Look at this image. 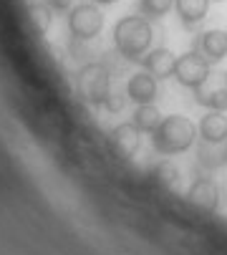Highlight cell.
Listing matches in <instances>:
<instances>
[{
  "label": "cell",
  "mask_w": 227,
  "mask_h": 255,
  "mask_svg": "<svg viewBox=\"0 0 227 255\" xmlns=\"http://www.w3.org/2000/svg\"><path fill=\"white\" fill-rule=\"evenodd\" d=\"M197 136H200V129L192 119H187L182 114H172V117H164L162 124L151 131V147L159 154H182L187 149H192L197 144Z\"/></svg>",
  "instance_id": "obj_1"
},
{
  "label": "cell",
  "mask_w": 227,
  "mask_h": 255,
  "mask_svg": "<svg viewBox=\"0 0 227 255\" xmlns=\"http://www.w3.org/2000/svg\"><path fill=\"white\" fill-rule=\"evenodd\" d=\"M154 41V28L144 15H124L114 25V48L126 61H141Z\"/></svg>",
  "instance_id": "obj_2"
},
{
  "label": "cell",
  "mask_w": 227,
  "mask_h": 255,
  "mask_svg": "<svg viewBox=\"0 0 227 255\" xmlns=\"http://www.w3.org/2000/svg\"><path fill=\"white\" fill-rule=\"evenodd\" d=\"M76 94L91 106H104L111 94V74L104 63H86L76 76Z\"/></svg>",
  "instance_id": "obj_3"
},
{
  "label": "cell",
  "mask_w": 227,
  "mask_h": 255,
  "mask_svg": "<svg viewBox=\"0 0 227 255\" xmlns=\"http://www.w3.org/2000/svg\"><path fill=\"white\" fill-rule=\"evenodd\" d=\"M68 30L76 41H94L104 30V13L94 3H81L68 10Z\"/></svg>",
  "instance_id": "obj_4"
},
{
  "label": "cell",
  "mask_w": 227,
  "mask_h": 255,
  "mask_svg": "<svg viewBox=\"0 0 227 255\" xmlns=\"http://www.w3.org/2000/svg\"><path fill=\"white\" fill-rule=\"evenodd\" d=\"M210 66H212V63H210L197 48H192V51H187V53L177 56L174 79H177L184 89L195 91L197 86H202V84L210 79Z\"/></svg>",
  "instance_id": "obj_5"
},
{
  "label": "cell",
  "mask_w": 227,
  "mask_h": 255,
  "mask_svg": "<svg viewBox=\"0 0 227 255\" xmlns=\"http://www.w3.org/2000/svg\"><path fill=\"white\" fill-rule=\"evenodd\" d=\"M159 94V81L149 74V71H136V74L126 81V99L134 101L136 106L141 104H154Z\"/></svg>",
  "instance_id": "obj_6"
},
{
  "label": "cell",
  "mask_w": 227,
  "mask_h": 255,
  "mask_svg": "<svg viewBox=\"0 0 227 255\" xmlns=\"http://www.w3.org/2000/svg\"><path fill=\"white\" fill-rule=\"evenodd\" d=\"M187 200L205 212H215L220 207V190L210 177H197L187 192Z\"/></svg>",
  "instance_id": "obj_7"
},
{
  "label": "cell",
  "mask_w": 227,
  "mask_h": 255,
  "mask_svg": "<svg viewBox=\"0 0 227 255\" xmlns=\"http://www.w3.org/2000/svg\"><path fill=\"white\" fill-rule=\"evenodd\" d=\"M174 63H177V56H174L169 48H151V51H146V56L141 58L144 71H149V74L154 76L157 81L174 76Z\"/></svg>",
  "instance_id": "obj_8"
},
{
  "label": "cell",
  "mask_w": 227,
  "mask_h": 255,
  "mask_svg": "<svg viewBox=\"0 0 227 255\" xmlns=\"http://www.w3.org/2000/svg\"><path fill=\"white\" fill-rule=\"evenodd\" d=\"M109 141L114 144V149H116L121 157H134L141 147V131L134 127V122L129 124H119L109 131Z\"/></svg>",
  "instance_id": "obj_9"
},
{
  "label": "cell",
  "mask_w": 227,
  "mask_h": 255,
  "mask_svg": "<svg viewBox=\"0 0 227 255\" xmlns=\"http://www.w3.org/2000/svg\"><path fill=\"white\" fill-rule=\"evenodd\" d=\"M195 48L210 61V63H220L225 56H227V30H220V28H212V30H205Z\"/></svg>",
  "instance_id": "obj_10"
},
{
  "label": "cell",
  "mask_w": 227,
  "mask_h": 255,
  "mask_svg": "<svg viewBox=\"0 0 227 255\" xmlns=\"http://www.w3.org/2000/svg\"><path fill=\"white\" fill-rule=\"evenodd\" d=\"M195 101L205 106L207 112H227V86L225 79L222 84H210V79L195 89Z\"/></svg>",
  "instance_id": "obj_11"
},
{
  "label": "cell",
  "mask_w": 227,
  "mask_h": 255,
  "mask_svg": "<svg viewBox=\"0 0 227 255\" xmlns=\"http://www.w3.org/2000/svg\"><path fill=\"white\" fill-rule=\"evenodd\" d=\"M174 10H177V18L182 20V25L187 30H195L207 18L210 0H174Z\"/></svg>",
  "instance_id": "obj_12"
},
{
  "label": "cell",
  "mask_w": 227,
  "mask_h": 255,
  "mask_svg": "<svg viewBox=\"0 0 227 255\" xmlns=\"http://www.w3.org/2000/svg\"><path fill=\"white\" fill-rule=\"evenodd\" d=\"M197 162L205 169H220L227 162V144L225 141H207V139H202L197 144Z\"/></svg>",
  "instance_id": "obj_13"
},
{
  "label": "cell",
  "mask_w": 227,
  "mask_h": 255,
  "mask_svg": "<svg viewBox=\"0 0 227 255\" xmlns=\"http://www.w3.org/2000/svg\"><path fill=\"white\" fill-rule=\"evenodd\" d=\"M197 129H200V139L227 141V117H225V112H207Z\"/></svg>",
  "instance_id": "obj_14"
},
{
  "label": "cell",
  "mask_w": 227,
  "mask_h": 255,
  "mask_svg": "<svg viewBox=\"0 0 227 255\" xmlns=\"http://www.w3.org/2000/svg\"><path fill=\"white\" fill-rule=\"evenodd\" d=\"M162 112L154 106V104H141V106H136V112H134V117H131V122H134V127L141 131V134H151L159 124H162Z\"/></svg>",
  "instance_id": "obj_15"
},
{
  "label": "cell",
  "mask_w": 227,
  "mask_h": 255,
  "mask_svg": "<svg viewBox=\"0 0 227 255\" xmlns=\"http://www.w3.org/2000/svg\"><path fill=\"white\" fill-rule=\"evenodd\" d=\"M154 179L159 182V187H164L167 192L179 190V182H182L179 169H177L172 162H159V164L154 167Z\"/></svg>",
  "instance_id": "obj_16"
},
{
  "label": "cell",
  "mask_w": 227,
  "mask_h": 255,
  "mask_svg": "<svg viewBox=\"0 0 227 255\" xmlns=\"http://www.w3.org/2000/svg\"><path fill=\"white\" fill-rule=\"evenodd\" d=\"M174 8V0H139V15L146 20H159Z\"/></svg>",
  "instance_id": "obj_17"
},
{
  "label": "cell",
  "mask_w": 227,
  "mask_h": 255,
  "mask_svg": "<svg viewBox=\"0 0 227 255\" xmlns=\"http://www.w3.org/2000/svg\"><path fill=\"white\" fill-rule=\"evenodd\" d=\"M51 13H53V10H51L48 5H41V3L30 5V18H33L35 28L41 30V33H48V28H51V23H53V15H51Z\"/></svg>",
  "instance_id": "obj_18"
},
{
  "label": "cell",
  "mask_w": 227,
  "mask_h": 255,
  "mask_svg": "<svg viewBox=\"0 0 227 255\" xmlns=\"http://www.w3.org/2000/svg\"><path fill=\"white\" fill-rule=\"evenodd\" d=\"M124 104H126V96H121V94H109V99H106V104H104V109L106 112H111V114H119L121 109H124Z\"/></svg>",
  "instance_id": "obj_19"
},
{
  "label": "cell",
  "mask_w": 227,
  "mask_h": 255,
  "mask_svg": "<svg viewBox=\"0 0 227 255\" xmlns=\"http://www.w3.org/2000/svg\"><path fill=\"white\" fill-rule=\"evenodd\" d=\"M48 8L53 13H68L73 8V0H48Z\"/></svg>",
  "instance_id": "obj_20"
},
{
  "label": "cell",
  "mask_w": 227,
  "mask_h": 255,
  "mask_svg": "<svg viewBox=\"0 0 227 255\" xmlns=\"http://www.w3.org/2000/svg\"><path fill=\"white\" fill-rule=\"evenodd\" d=\"M94 3H99V5H114L116 0H94Z\"/></svg>",
  "instance_id": "obj_21"
},
{
  "label": "cell",
  "mask_w": 227,
  "mask_h": 255,
  "mask_svg": "<svg viewBox=\"0 0 227 255\" xmlns=\"http://www.w3.org/2000/svg\"><path fill=\"white\" fill-rule=\"evenodd\" d=\"M225 86H227V71H225Z\"/></svg>",
  "instance_id": "obj_22"
},
{
  "label": "cell",
  "mask_w": 227,
  "mask_h": 255,
  "mask_svg": "<svg viewBox=\"0 0 227 255\" xmlns=\"http://www.w3.org/2000/svg\"><path fill=\"white\" fill-rule=\"evenodd\" d=\"M210 3H222V0H210Z\"/></svg>",
  "instance_id": "obj_23"
},
{
  "label": "cell",
  "mask_w": 227,
  "mask_h": 255,
  "mask_svg": "<svg viewBox=\"0 0 227 255\" xmlns=\"http://www.w3.org/2000/svg\"><path fill=\"white\" fill-rule=\"evenodd\" d=\"M225 144H227V141H225Z\"/></svg>",
  "instance_id": "obj_24"
}]
</instances>
